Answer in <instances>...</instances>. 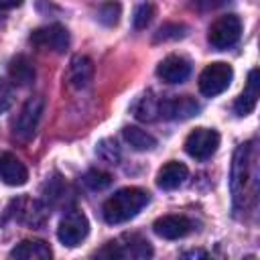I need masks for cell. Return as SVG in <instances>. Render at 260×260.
<instances>
[{"mask_svg":"<svg viewBox=\"0 0 260 260\" xmlns=\"http://www.w3.org/2000/svg\"><path fill=\"white\" fill-rule=\"evenodd\" d=\"M53 252L43 240H22L10 250V258L14 260H49Z\"/></svg>","mask_w":260,"mask_h":260,"instance_id":"16","label":"cell"},{"mask_svg":"<svg viewBox=\"0 0 260 260\" xmlns=\"http://www.w3.org/2000/svg\"><path fill=\"white\" fill-rule=\"evenodd\" d=\"M93 79V63L85 55H75L67 69V81L75 89H83Z\"/></svg>","mask_w":260,"mask_h":260,"instance_id":"14","label":"cell"},{"mask_svg":"<svg viewBox=\"0 0 260 260\" xmlns=\"http://www.w3.org/2000/svg\"><path fill=\"white\" fill-rule=\"evenodd\" d=\"M199 112V104L191 95L162 98L158 106V118L165 120H187Z\"/></svg>","mask_w":260,"mask_h":260,"instance_id":"10","label":"cell"},{"mask_svg":"<svg viewBox=\"0 0 260 260\" xmlns=\"http://www.w3.org/2000/svg\"><path fill=\"white\" fill-rule=\"evenodd\" d=\"M95 154H98L102 160L110 162V165H116V162L120 160V148H118L116 140H112V138L100 140V142H98V148H95Z\"/></svg>","mask_w":260,"mask_h":260,"instance_id":"22","label":"cell"},{"mask_svg":"<svg viewBox=\"0 0 260 260\" xmlns=\"http://www.w3.org/2000/svg\"><path fill=\"white\" fill-rule=\"evenodd\" d=\"M28 41H30V45H35L39 49L63 53L69 47V32L61 24H47V26L35 28L30 32V39Z\"/></svg>","mask_w":260,"mask_h":260,"instance_id":"9","label":"cell"},{"mask_svg":"<svg viewBox=\"0 0 260 260\" xmlns=\"http://www.w3.org/2000/svg\"><path fill=\"white\" fill-rule=\"evenodd\" d=\"M185 30L187 26L185 24H177V22H167L162 24L156 35H154V43H165V41H177V39H183L185 37Z\"/></svg>","mask_w":260,"mask_h":260,"instance_id":"23","label":"cell"},{"mask_svg":"<svg viewBox=\"0 0 260 260\" xmlns=\"http://www.w3.org/2000/svg\"><path fill=\"white\" fill-rule=\"evenodd\" d=\"M234 79V69L232 65L223 63V61H215L211 65H207L201 75H199V91L207 98L219 95L221 91H225L230 87Z\"/></svg>","mask_w":260,"mask_h":260,"instance_id":"5","label":"cell"},{"mask_svg":"<svg viewBox=\"0 0 260 260\" xmlns=\"http://www.w3.org/2000/svg\"><path fill=\"white\" fill-rule=\"evenodd\" d=\"M219 146V134L213 128H195L185 138V152L195 160L209 158Z\"/></svg>","mask_w":260,"mask_h":260,"instance_id":"8","label":"cell"},{"mask_svg":"<svg viewBox=\"0 0 260 260\" xmlns=\"http://www.w3.org/2000/svg\"><path fill=\"white\" fill-rule=\"evenodd\" d=\"M258 69H252L248 73V81H246V89L238 95L236 104H234V110L238 116H248L256 104H258Z\"/></svg>","mask_w":260,"mask_h":260,"instance_id":"17","label":"cell"},{"mask_svg":"<svg viewBox=\"0 0 260 260\" xmlns=\"http://www.w3.org/2000/svg\"><path fill=\"white\" fill-rule=\"evenodd\" d=\"M158 106H160V98H154V93L146 91L134 102L132 112L140 122H152L158 118Z\"/></svg>","mask_w":260,"mask_h":260,"instance_id":"19","label":"cell"},{"mask_svg":"<svg viewBox=\"0 0 260 260\" xmlns=\"http://www.w3.org/2000/svg\"><path fill=\"white\" fill-rule=\"evenodd\" d=\"M43 110H45V100L43 95H32L24 102V106L20 108L14 124H12V132L18 140L26 142L35 136L37 132V126L41 122V116H43Z\"/></svg>","mask_w":260,"mask_h":260,"instance_id":"4","label":"cell"},{"mask_svg":"<svg viewBox=\"0 0 260 260\" xmlns=\"http://www.w3.org/2000/svg\"><path fill=\"white\" fill-rule=\"evenodd\" d=\"M120 14H122L120 2L108 0L106 4L100 6V10H98V20H100L102 24H106V26H116L118 20H120Z\"/></svg>","mask_w":260,"mask_h":260,"instance_id":"21","label":"cell"},{"mask_svg":"<svg viewBox=\"0 0 260 260\" xmlns=\"http://www.w3.org/2000/svg\"><path fill=\"white\" fill-rule=\"evenodd\" d=\"M95 256H102V258H122V260H128V258L142 260V258H150L152 256V248H150L148 240H144L142 236H138V234H124V236L108 242Z\"/></svg>","mask_w":260,"mask_h":260,"instance_id":"3","label":"cell"},{"mask_svg":"<svg viewBox=\"0 0 260 260\" xmlns=\"http://www.w3.org/2000/svg\"><path fill=\"white\" fill-rule=\"evenodd\" d=\"M228 0H193V4L199 8V10H213V8H219L223 6Z\"/></svg>","mask_w":260,"mask_h":260,"instance_id":"27","label":"cell"},{"mask_svg":"<svg viewBox=\"0 0 260 260\" xmlns=\"http://www.w3.org/2000/svg\"><path fill=\"white\" fill-rule=\"evenodd\" d=\"M187 175H189V171H187V167L183 162L169 160L167 165H162L158 169V173H156V185L160 189H165V191H173V189H177V187L183 185V181L187 179Z\"/></svg>","mask_w":260,"mask_h":260,"instance_id":"15","label":"cell"},{"mask_svg":"<svg viewBox=\"0 0 260 260\" xmlns=\"http://www.w3.org/2000/svg\"><path fill=\"white\" fill-rule=\"evenodd\" d=\"M89 234V221L87 217L77 211V209H69L65 211V215L61 217L59 221V228H57V238L63 246L67 248H75L79 246Z\"/></svg>","mask_w":260,"mask_h":260,"instance_id":"6","label":"cell"},{"mask_svg":"<svg viewBox=\"0 0 260 260\" xmlns=\"http://www.w3.org/2000/svg\"><path fill=\"white\" fill-rule=\"evenodd\" d=\"M0 179L10 187H20L26 183L28 171L18 156H14L12 152H2L0 154Z\"/></svg>","mask_w":260,"mask_h":260,"instance_id":"13","label":"cell"},{"mask_svg":"<svg viewBox=\"0 0 260 260\" xmlns=\"http://www.w3.org/2000/svg\"><path fill=\"white\" fill-rule=\"evenodd\" d=\"M122 134L134 150H152L156 146V138L138 126H124Z\"/></svg>","mask_w":260,"mask_h":260,"instance_id":"20","label":"cell"},{"mask_svg":"<svg viewBox=\"0 0 260 260\" xmlns=\"http://www.w3.org/2000/svg\"><path fill=\"white\" fill-rule=\"evenodd\" d=\"M156 75L165 83H183L191 75V63L181 55H169L158 63Z\"/></svg>","mask_w":260,"mask_h":260,"instance_id":"12","label":"cell"},{"mask_svg":"<svg viewBox=\"0 0 260 260\" xmlns=\"http://www.w3.org/2000/svg\"><path fill=\"white\" fill-rule=\"evenodd\" d=\"M14 102V91H12V85L6 81V79H0V114L6 112Z\"/></svg>","mask_w":260,"mask_h":260,"instance_id":"26","label":"cell"},{"mask_svg":"<svg viewBox=\"0 0 260 260\" xmlns=\"http://www.w3.org/2000/svg\"><path fill=\"white\" fill-rule=\"evenodd\" d=\"M154 16V6L150 2H142L136 10H134V26L136 28H146L150 24Z\"/></svg>","mask_w":260,"mask_h":260,"instance_id":"25","label":"cell"},{"mask_svg":"<svg viewBox=\"0 0 260 260\" xmlns=\"http://www.w3.org/2000/svg\"><path fill=\"white\" fill-rule=\"evenodd\" d=\"M152 230L158 238L165 240H179L193 232V221L187 215H162L152 223Z\"/></svg>","mask_w":260,"mask_h":260,"instance_id":"11","label":"cell"},{"mask_svg":"<svg viewBox=\"0 0 260 260\" xmlns=\"http://www.w3.org/2000/svg\"><path fill=\"white\" fill-rule=\"evenodd\" d=\"M8 75H10V79L16 85H22V87L30 85L35 81V77H37L30 59L24 57V55H16V57L10 59V63H8Z\"/></svg>","mask_w":260,"mask_h":260,"instance_id":"18","label":"cell"},{"mask_svg":"<svg viewBox=\"0 0 260 260\" xmlns=\"http://www.w3.org/2000/svg\"><path fill=\"white\" fill-rule=\"evenodd\" d=\"M83 183H85L89 189H93V191H102V189H106V187L112 183V177H110L108 173H104V171L91 169V171H87V173L83 175Z\"/></svg>","mask_w":260,"mask_h":260,"instance_id":"24","label":"cell"},{"mask_svg":"<svg viewBox=\"0 0 260 260\" xmlns=\"http://www.w3.org/2000/svg\"><path fill=\"white\" fill-rule=\"evenodd\" d=\"M185 256H207L205 252H187Z\"/></svg>","mask_w":260,"mask_h":260,"instance_id":"29","label":"cell"},{"mask_svg":"<svg viewBox=\"0 0 260 260\" xmlns=\"http://www.w3.org/2000/svg\"><path fill=\"white\" fill-rule=\"evenodd\" d=\"M150 201V195L144 189L138 187H124L120 191H116L110 199H106L102 213L104 219L108 223H124L128 219H132L134 215H138V211L142 207H146Z\"/></svg>","mask_w":260,"mask_h":260,"instance_id":"2","label":"cell"},{"mask_svg":"<svg viewBox=\"0 0 260 260\" xmlns=\"http://www.w3.org/2000/svg\"><path fill=\"white\" fill-rule=\"evenodd\" d=\"M240 35H242V20L236 14H223L209 26L207 41L213 49L223 51V49L236 45Z\"/></svg>","mask_w":260,"mask_h":260,"instance_id":"7","label":"cell"},{"mask_svg":"<svg viewBox=\"0 0 260 260\" xmlns=\"http://www.w3.org/2000/svg\"><path fill=\"white\" fill-rule=\"evenodd\" d=\"M22 0H0V12H6V10H12L16 6H20Z\"/></svg>","mask_w":260,"mask_h":260,"instance_id":"28","label":"cell"},{"mask_svg":"<svg viewBox=\"0 0 260 260\" xmlns=\"http://www.w3.org/2000/svg\"><path fill=\"white\" fill-rule=\"evenodd\" d=\"M232 199L236 211H248L258 197V146L256 140L240 144L232 165Z\"/></svg>","mask_w":260,"mask_h":260,"instance_id":"1","label":"cell"}]
</instances>
